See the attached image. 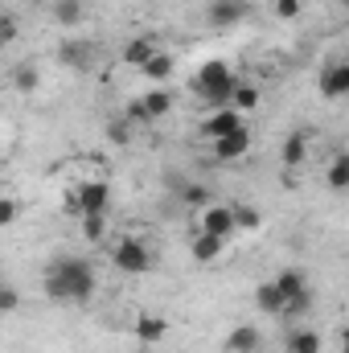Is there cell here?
Instances as JSON below:
<instances>
[{
  "mask_svg": "<svg viewBox=\"0 0 349 353\" xmlns=\"http://www.w3.org/2000/svg\"><path fill=\"white\" fill-rule=\"evenodd\" d=\"M94 283H99V275L83 255H58L41 275V292L54 304H87L94 296Z\"/></svg>",
  "mask_w": 349,
  "mask_h": 353,
  "instance_id": "obj_1",
  "label": "cell"
},
{
  "mask_svg": "<svg viewBox=\"0 0 349 353\" xmlns=\"http://www.w3.org/2000/svg\"><path fill=\"white\" fill-rule=\"evenodd\" d=\"M54 21H58V25H79V21H83V0H62V4H54Z\"/></svg>",
  "mask_w": 349,
  "mask_h": 353,
  "instance_id": "obj_24",
  "label": "cell"
},
{
  "mask_svg": "<svg viewBox=\"0 0 349 353\" xmlns=\"http://www.w3.org/2000/svg\"><path fill=\"white\" fill-rule=\"evenodd\" d=\"M239 128H247V123H243V111L218 107V111L201 123V136H206V140H222V136H230V132H239Z\"/></svg>",
  "mask_w": 349,
  "mask_h": 353,
  "instance_id": "obj_6",
  "label": "cell"
},
{
  "mask_svg": "<svg viewBox=\"0 0 349 353\" xmlns=\"http://www.w3.org/2000/svg\"><path fill=\"white\" fill-rule=\"evenodd\" d=\"M283 353H321V333L317 329H292L283 341Z\"/></svg>",
  "mask_w": 349,
  "mask_h": 353,
  "instance_id": "obj_17",
  "label": "cell"
},
{
  "mask_svg": "<svg viewBox=\"0 0 349 353\" xmlns=\"http://www.w3.org/2000/svg\"><path fill=\"white\" fill-rule=\"evenodd\" d=\"M255 304H259L267 316H283L288 296L279 292V283H275V279H267V283H259V288H255Z\"/></svg>",
  "mask_w": 349,
  "mask_h": 353,
  "instance_id": "obj_14",
  "label": "cell"
},
{
  "mask_svg": "<svg viewBox=\"0 0 349 353\" xmlns=\"http://www.w3.org/2000/svg\"><path fill=\"white\" fill-rule=\"evenodd\" d=\"M197 230H210V234L235 239V234H239V222H235V205H206V210H201V226H197Z\"/></svg>",
  "mask_w": 349,
  "mask_h": 353,
  "instance_id": "obj_5",
  "label": "cell"
},
{
  "mask_svg": "<svg viewBox=\"0 0 349 353\" xmlns=\"http://www.w3.org/2000/svg\"><path fill=\"white\" fill-rule=\"evenodd\" d=\"M226 243H230V239H222V234L197 230V234H193V243H189V255H193V263H214V259L226 251Z\"/></svg>",
  "mask_w": 349,
  "mask_h": 353,
  "instance_id": "obj_7",
  "label": "cell"
},
{
  "mask_svg": "<svg viewBox=\"0 0 349 353\" xmlns=\"http://www.w3.org/2000/svg\"><path fill=\"white\" fill-rule=\"evenodd\" d=\"M275 283H279V292H283V296L292 300V296H300V292L308 288V275H304L300 267H283V271L275 275Z\"/></svg>",
  "mask_w": 349,
  "mask_h": 353,
  "instance_id": "obj_18",
  "label": "cell"
},
{
  "mask_svg": "<svg viewBox=\"0 0 349 353\" xmlns=\"http://www.w3.org/2000/svg\"><path fill=\"white\" fill-rule=\"evenodd\" d=\"M206 17H210L214 29H230V25H239L247 17V0H214Z\"/></svg>",
  "mask_w": 349,
  "mask_h": 353,
  "instance_id": "obj_10",
  "label": "cell"
},
{
  "mask_svg": "<svg viewBox=\"0 0 349 353\" xmlns=\"http://www.w3.org/2000/svg\"><path fill=\"white\" fill-rule=\"evenodd\" d=\"M235 222H239V230H259V226H263V214L255 210V205L239 201V205H235Z\"/></svg>",
  "mask_w": 349,
  "mask_h": 353,
  "instance_id": "obj_25",
  "label": "cell"
},
{
  "mask_svg": "<svg viewBox=\"0 0 349 353\" xmlns=\"http://www.w3.org/2000/svg\"><path fill=\"white\" fill-rule=\"evenodd\" d=\"M111 263L119 275H148V267H152V251H148V243L144 239H119L115 243V251H111Z\"/></svg>",
  "mask_w": 349,
  "mask_h": 353,
  "instance_id": "obj_3",
  "label": "cell"
},
{
  "mask_svg": "<svg viewBox=\"0 0 349 353\" xmlns=\"http://www.w3.org/2000/svg\"><path fill=\"white\" fill-rule=\"evenodd\" d=\"M12 218H17V201L0 197V226H12Z\"/></svg>",
  "mask_w": 349,
  "mask_h": 353,
  "instance_id": "obj_33",
  "label": "cell"
},
{
  "mask_svg": "<svg viewBox=\"0 0 349 353\" xmlns=\"http://www.w3.org/2000/svg\"><path fill=\"white\" fill-rule=\"evenodd\" d=\"M230 107H235V111H255V107H259V90L247 87V83H239L235 99H230Z\"/></svg>",
  "mask_w": 349,
  "mask_h": 353,
  "instance_id": "obj_27",
  "label": "cell"
},
{
  "mask_svg": "<svg viewBox=\"0 0 349 353\" xmlns=\"http://www.w3.org/2000/svg\"><path fill=\"white\" fill-rule=\"evenodd\" d=\"M107 140H111V144H128V140H132V123H128V119H123V123H111V128H107Z\"/></svg>",
  "mask_w": 349,
  "mask_h": 353,
  "instance_id": "obj_32",
  "label": "cell"
},
{
  "mask_svg": "<svg viewBox=\"0 0 349 353\" xmlns=\"http://www.w3.org/2000/svg\"><path fill=\"white\" fill-rule=\"evenodd\" d=\"M74 193H79V210H83V214H107V205H111V185H107L103 176L83 181Z\"/></svg>",
  "mask_w": 349,
  "mask_h": 353,
  "instance_id": "obj_4",
  "label": "cell"
},
{
  "mask_svg": "<svg viewBox=\"0 0 349 353\" xmlns=\"http://www.w3.org/2000/svg\"><path fill=\"white\" fill-rule=\"evenodd\" d=\"M304 157H308V136H304V132H292V136L283 140V148H279L283 169H300V165H304Z\"/></svg>",
  "mask_w": 349,
  "mask_h": 353,
  "instance_id": "obj_15",
  "label": "cell"
},
{
  "mask_svg": "<svg viewBox=\"0 0 349 353\" xmlns=\"http://www.w3.org/2000/svg\"><path fill=\"white\" fill-rule=\"evenodd\" d=\"M247 152H251V132H247V128H239V132L214 140V157H218V161H243Z\"/></svg>",
  "mask_w": 349,
  "mask_h": 353,
  "instance_id": "obj_8",
  "label": "cell"
},
{
  "mask_svg": "<svg viewBox=\"0 0 349 353\" xmlns=\"http://www.w3.org/2000/svg\"><path fill=\"white\" fill-rule=\"evenodd\" d=\"M132 337H136L140 345H157V341H165V337H169V321H165V316H152V312H140V316H136Z\"/></svg>",
  "mask_w": 349,
  "mask_h": 353,
  "instance_id": "obj_9",
  "label": "cell"
},
{
  "mask_svg": "<svg viewBox=\"0 0 349 353\" xmlns=\"http://www.w3.org/2000/svg\"><path fill=\"white\" fill-rule=\"evenodd\" d=\"M317 87H321L325 99H341V94H349V62H333V66H325Z\"/></svg>",
  "mask_w": 349,
  "mask_h": 353,
  "instance_id": "obj_11",
  "label": "cell"
},
{
  "mask_svg": "<svg viewBox=\"0 0 349 353\" xmlns=\"http://www.w3.org/2000/svg\"><path fill=\"white\" fill-rule=\"evenodd\" d=\"M144 107H148V115H152V119H165V115L173 111V94H169L165 87L148 90V94H144Z\"/></svg>",
  "mask_w": 349,
  "mask_h": 353,
  "instance_id": "obj_20",
  "label": "cell"
},
{
  "mask_svg": "<svg viewBox=\"0 0 349 353\" xmlns=\"http://www.w3.org/2000/svg\"><path fill=\"white\" fill-rule=\"evenodd\" d=\"M37 4H50V8H54V4H62V0H37Z\"/></svg>",
  "mask_w": 349,
  "mask_h": 353,
  "instance_id": "obj_36",
  "label": "cell"
},
{
  "mask_svg": "<svg viewBox=\"0 0 349 353\" xmlns=\"http://www.w3.org/2000/svg\"><path fill=\"white\" fill-rule=\"evenodd\" d=\"M21 308V292L12 288V283H4V292H0V312H17Z\"/></svg>",
  "mask_w": 349,
  "mask_h": 353,
  "instance_id": "obj_31",
  "label": "cell"
},
{
  "mask_svg": "<svg viewBox=\"0 0 349 353\" xmlns=\"http://www.w3.org/2000/svg\"><path fill=\"white\" fill-rule=\"evenodd\" d=\"M37 83H41V74H37L33 62H21V66L12 70V87L17 90H37Z\"/></svg>",
  "mask_w": 349,
  "mask_h": 353,
  "instance_id": "obj_22",
  "label": "cell"
},
{
  "mask_svg": "<svg viewBox=\"0 0 349 353\" xmlns=\"http://www.w3.org/2000/svg\"><path fill=\"white\" fill-rule=\"evenodd\" d=\"M181 201H185V205H193V210H206V205H214L206 185H181Z\"/></svg>",
  "mask_w": 349,
  "mask_h": 353,
  "instance_id": "obj_26",
  "label": "cell"
},
{
  "mask_svg": "<svg viewBox=\"0 0 349 353\" xmlns=\"http://www.w3.org/2000/svg\"><path fill=\"white\" fill-rule=\"evenodd\" d=\"M341 353H349V329H341Z\"/></svg>",
  "mask_w": 349,
  "mask_h": 353,
  "instance_id": "obj_35",
  "label": "cell"
},
{
  "mask_svg": "<svg viewBox=\"0 0 349 353\" xmlns=\"http://www.w3.org/2000/svg\"><path fill=\"white\" fill-rule=\"evenodd\" d=\"M346 12H349V0H346Z\"/></svg>",
  "mask_w": 349,
  "mask_h": 353,
  "instance_id": "obj_37",
  "label": "cell"
},
{
  "mask_svg": "<svg viewBox=\"0 0 349 353\" xmlns=\"http://www.w3.org/2000/svg\"><path fill=\"white\" fill-rule=\"evenodd\" d=\"M12 41H17V17L4 12V46H12Z\"/></svg>",
  "mask_w": 349,
  "mask_h": 353,
  "instance_id": "obj_34",
  "label": "cell"
},
{
  "mask_svg": "<svg viewBox=\"0 0 349 353\" xmlns=\"http://www.w3.org/2000/svg\"><path fill=\"white\" fill-rule=\"evenodd\" d=\"M144 74H148L152 83H165V79L173 74V54H165V50H161V54H157V58L144 66Z\"/></svg>",
  "mask_w": 349,
  "mask_h": 353,
  "instance_id": "obj_23",
  "label": "cell"
},
{
  "mask_svg": "<svg viewBox=\"0 0 349 353\" xmlns=\"http://www.w3.org/2000/svg\"><path fill=\"white\" fill-rule=\"evenodd\" d=\"M123 119H128V123H152V115H148L144 99H132V103L123 107Z\"/></svg>",
  "mask_w": 349,
  "mask_h": 353,
  "instance_id": "obj_29",
  "label": "cell"
},
{
  "mask_svg": "<svg viewBox=\"0 0 349 353\" xmlns=\"http://www.w3.org/2000/svg\"><path fill=\"white\" fill-rule=\"evenodd\" d=\"M157 54H161L157 37H132V41L123 46V62H128V66H136V70H144Z\"/></svg>",
  "mask_w": 349,
  "mask_h": 353,
  "instance_id": "obj_12",
  "label": "cell"
},
{
  "mask_svg": "<svg viewBox=\"0 0 349 353\" xmlns=\"http://www.w3.org/2000/svg\"><path fill=\"white\" fill-rule=\"evenodd\" d=\"M308 308H312V292L304 288L300 296H292V300H288V308H283V316H292V321H296V316H304Z\"/></svg>",
  "mask_w": 349,
  "mask_h": 353,
  "instance_id": "obj_28",
  "label": "cell"
},
{
  "mask_svg": "<svg viewBox=\"0 0 349 353\" xmlns=\"http://www.w3.org/2000/svg\"><path fill=\"white\" fill-rule=\"evenodd\" d=\"M325 181H329V189L346 193V189H349V152H337V157L329 161V173H325Z\"/></svg>",
  "mask_w": 349,
  "mask_h": 353,
  "instance_id": "obj_19",
  "label": "cell"
},
{
  "mask_svg": "<svg viewBox=\"0 0 349 353\" xmlns=\"http://www.w3.org/2000/svg\"><path fill=\"white\" fill-rule=\"evenodd\" d=\"M83 239L87 243H103L107 239V214H83Z\"/></svg>",
  "mask_w": 349,
  "mask_h": 353,
  "instance_id": "obj_21",
  "label": "cell"
},
{
  "mask_svg": "<svg viewBox=\"0 0 349 353\" xmlns=\"http://www.w3.org/2000/svg\"><path fill=\"white\" fill-rule=\"evenodd\" d=\"M300 8H304V0H275V17L279 21H296Z\"/></svg>",
  "mask_w": 349,
  "mask_h": 353,
  "instance_id": "obj_30",
  "label": "cell"
},
{
  "mask_svg": "<svg viewBox=\"0 0 349 353\" xmlns=\"http://www.w3.org/2000/svg\"><path fill=\"white\" fill-rule=\"evenodd\" d=\"M263 350V333L255 325H239L226 333V353H259Z\"/></svg>",
  "mask_w": 349,
  "mask_h": 353,
  "instance_id": "obj_13",
  "label": "cell"
},
{
  "mask_svg": "<svg viewBox=\"0 0 349 353\" xmlns=\"http://www.w3.org/2000/svg\"><path fill=\"white\" fill-rule=\"evenodd\" d=\"M58 62L70 66V70H87L90 66V46L87 41H62V46H58Z\"/></svg>",
  "mask_w": 349,
  "mask_h": 353,
  "instance_id": "obj_16",
  "label": "cell"
},
{
  "mask_svg": "<svg viewBox=\"0 0 349 353\" xmlns=\"http://www.w3.org/2000/svg\"><path fill=\"white\" fill-rule=\"evenodd\" d=\"M193 90L210 103V107H230V99H235V90H239V79H235V70L226 66V62H206L197 74H193Z\"/></svg>",
  "mask_w": 349,
  "mask_h": 353,
  "instance_id": "obj_2",
  "label": "cell"
}]
</instances>
